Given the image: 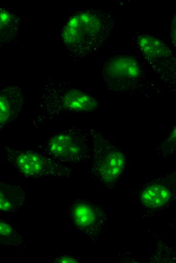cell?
I'll return each mask as SVG.
<instances>
[{
  "instance_id": "1",
  "label": "cell",
  "mask_w": 176,
  "mask_h": 263,
  "mask_svg": "<svg viewBox=\"0 0 176 263\" xmlns=\"http://www.w3.org/2000/svg\"><path fill=\"white\" fill-rule=\"evenodd\" d=\"M112 17L103 11L83 9L70 13L59 32L61 44L75 60L95 54L108 40Z\"/></svg>"
},
{
  "instance_id": "2",
  "label": "cell",
  "mask_w": 176,
  "mask_h": 263,
  "mask_svg": "<svg viewBox=\"0 0 176 263\" xmlns=\"http://www.w3.org/2000/svg\"><path fill=\"white\" fill-rule=\"evenodd\" d=\"M99 103L91 94L64 82L49 79L38 94L33 124L41 126L64 113L95 110Z\"/></svg>"
},
{
  "instance_id": "3",
  "label": "cell",
  "mask_w": 176,
  "mask_h": 263,
  "mask_svg": "<svg viewBox=\"0 0 176 263\" xmlns=\"http://www.w3.org/2000/svg\"><path fill=\"white\" fill-rule=\"evenodd\" d=\"M33 149L73 167L91 156L92 138L85 130L75 128L60 129L52 133Z\"/></svg>"
},
{
  "instance_id": "4",
  "label": "cell",
  "mask_w": 176,
  "mask_h": 263,
  "mask_svg": "<svg viewBox=\"0 0 176 263\" xmlns=\"http://www.w3.org/2000/svg\"><path fill=\"white\" fill-rule=\"evenodd\" d=\"M2 150L12 167L28 178H60L68 176L71 171L72 166L34 149H20L3 146Z\"/></svg>"
},
{
  "instance_id": "5",
  "label": "cell",
  "mask_w": 176,
  "mask_h": 263,
  "mask_svg": "<svg viewBox=\"0 0 176 263\" xmlns=\"http://www.w3.org/2000/svg\"><path fill=\"white\" fill-rule=\"evenodd\" d=\"M145 66L136 56L122 54L109 58L103 66L104 78L114 87H129L146 77Z\"/></svg>"
},
{
  "instance_id": "6",
  "label": "cell",
  "mask_w": 176,
  "mask_h": 263,
  "mask_svg": "<svg viewBox=\"0 0 176 263\" xmlns=\"http://www.w3.org/2000/svg\"><path fill=\"white\" fill-rule=\"evenodd\" d=\"M68 217L76 229L97 241L105 224L104 211L92 202L77 199L69 205Z\"/></svg>"
},
{
  "instance_id": "7",
  "label": "cell",
  "mask_w": 176,
  "mask_h": 263,
  "mask_svg": "<svg viewBox=\"0 0 176 263\" xmlns=\"http://www.w3.org/2000/svg\"><path fill=\"white\" fill-rule=\"evenodd\" d=\"M136 46L157 71L167 74L175 71V59L171 50L159 38L143 34L136 37Z\"/></svg>"
},
{
  "instance_id": "8",
  "label": "cell",
  "mask_w": 176,
  "mask_h": 263,
  "mask_svg": "<svg viewBox=\"0 0 176 263\" xmlns=\"http://www.w3.org/2000/svg\"><path fill=\"white\" fill-rule=\"evenodd\" d=\"M125 166V156L116 149L107 147L95 152L92 161V172L103 184H114Z\"/></svg>"
},
{
  "instance_id": "9",
  "label": "cell",
  "mask_w": 176,
  "mask_h": 263,
  "mask_svg": "<svg viewBox=\"0 0 176 263\" xmlns=\"http://www.w3.org/2000/svg\"><path fill=\"white\" fill-rule=\"evenodd\" d=\"M26 101L25 91L19 85H9L0 90V130L18 116Z\"/></svg>"
},
{
  "instance_id": "10",
  "label": "cell",
  "mask_w": 176,
  "mask_h": 263,
  "mask_svg": "<svg viewBox=\"0 0 176 263\" xmlns=\"http://www.w3.org/2000/svg\"><path fill=\"white\" fill-rule=\"evenodd\" d=\"M171 183L163 179L151 182L140 191L138 197L140 202L147 208H163L174 196V185Z\"/></svg>"
},
{
  "instance_id": "11",
  "label": "cell",
  "mask_w": 176,
  "mask_h": 263,
  "mask_svg": "<svg viewBox=\"0 0 176 263\" xmlns=\"http://www.w3.org/2000/svg\"><path fill=\"white\" fill-rule=\"evenodd\" d=\"M26 198L21 185L0 180V211L15 212L23 206Z\"/></svg>"
},
{
  "instance_id": "12",
  "label": "cell",
  "mask_w": 176,
  "mask_h": 263,
  "mask_svg": "<svg viewBox=\"0 0 176 263\" xmlns=\"http://www.w3.org/2000/svg\"><path fill=\"white\" fill-rule=\"evenodd\" d=\"M21 25L22 19L17 12L0 7V47L16 42Z\"/></svg>"
},
{
  "instance_id": "13",
  "label": "cell",
  "mask_w": 176,
  "mask_h": 263,
  "mask_svg": "<svg viewBox=\"0 0 176 263\" xmlns=\"http://www.w3.org/2000/svg\"><path fill=\"white\" fill-rule=\"evenodd\" d=\"M26 240L17 228L10 222L0 218V246L25 248Z\"/></svg>"
},
{
  "instance_id": "14",
  "label": "cell",
  "mask_w": 176,
  "mask_h": 263,
  "mask_svg": "<svg viewBox=\"0 0 176 263\" xmlns=\"http://www.w3.org/2000/svg\"><path fill=\"white\" fill-rule=\"evenodd\" d=\"M52 262L56 263H75L79 262L80 259L78 257L68 252H59L52 256Z\"/></svg>"
},
{
  "instance_id": "15",
  "label": "cell",
  "mask_w": 176,
  "mask_h": 263,
  "mask_svg": "<svg viewBox=\"0 0 176 263\" xmlns=\"http://www.w3.org/2000/svg\"><path fill=\"white\" fill-rule=\"evenodd\" d=\"M171 38L172 43H175V15L173 17L171 23Z\"/></svg>"
}]
</instances>
